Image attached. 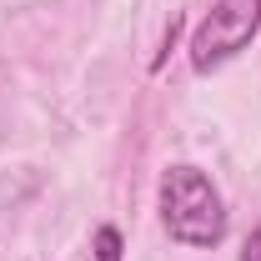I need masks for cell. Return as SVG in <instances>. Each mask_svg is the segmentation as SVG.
I'll list each match as a JSON object with an SVG mask.
<instances>
[{
    "label": "cell",
    "mask_w": 261,
    "mask_h": 261,
    "mask_svg": "<svg viewBox=\"0 0 261 261\" xmlns=\"http://www.w3.org/2000/svg\"><path fill=\"white\" fill-rule=\"evenodd\" d=\"M241 261H261V226L246 236V246H241Z\"/></svg>",
    "instance_id": "277c9868"
},
{
    "label": "cell",
    "mask_w": 261,
    "mask_h": 261,
    "mask_svg": "<svg viewBox=\"0 0 261 261\" xmlns=\"http://www.w3.org/2000/svg\"><path fill=\"white\" fill-rule=\"evenodd\" d=\"M256 25H261V0H216V10L206 15V25L191 40V65L211 70V65L231 61L236 50H246Z\"/></svg>",
    "instance_id": "7a4b0ae2"
},
{
    "label": "cell",
    "mask_w": 261,
    "mask_h": 261,
    "mask_svg": "<svg viewBox=\"0 0 261 261\" xmlns=\"http://www.w3.org/2000/svg\"><path fill=\"white\" fill-rule=\"evenodd\" d=\"M96 261H121V231L116 226L96 231Z\"/></svg>",
    "instance_id": "3957f363"
},
{
    "label": "cell",
    "mask_w": 261,
    "mask_h": 261,
    "mask_svg": "<svg viewBox=\"0 0 261 261\" xmlns=\"http://www.w3.org/2000/svg\"><path fill=\"white\" fill-rule=\"evenodd\" d=\"M161 221L171 231V241L181 246H216L226 236V206H221V191L211 186V176L201 166H171L161 176Z\"/></svg>",
    "instance_id": "6da1fadb"
}]
</instances>
